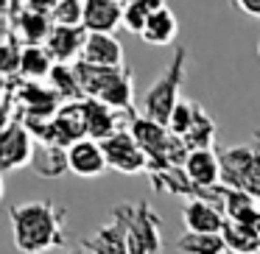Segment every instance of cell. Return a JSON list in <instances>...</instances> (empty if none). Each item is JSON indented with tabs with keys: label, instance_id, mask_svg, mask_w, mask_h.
Listing matches in <instances>:
<instances>
[{
	"label": "cell",
	"instance_id": "obj_1",
	"mask_svg": "<svg viewBox=\"0 0 260 254\" xmlns=\"http://www.w3.org/2000/svg\"><path fill=\"white\" fill-rule=\"evenodd\" d=\"M9 221H12L14 246L23 254H48L53 248L64 246L68 209L59 207L53 198L12 204L9 207Z\"/></svg>",
	"mask_w": 260,
	"mask_h": 254
},
{
	"label": "cell",
	"instance_id": "obj_2",
	"mask_svg": "<svg viewBox=\"0 0 260 254\" xmlns=\"http://www.w3.org/2000/svg\"><path fill=\"white\" fill-rule=\"evenodd\" d=\"M185 73H187V48H176L174 56H171L165 73L154 81L151 87L143 95V115L148 120H157V123L168 126L174 109L179 106V90L185 84Z\"/></svg>",
	"mask_w": 260,
	"mask_h": 254
},
{
	"label": "cell",
	"instance_id": "obj_3",
	"mask_svg": "<svg viewBox=\"0 0 260 254\" xmlns=\"http://www.w3.org/2000/svg\"><path fill=\"white\" fill-rule=\"evenodd\" d=\"M221 159V185L232 190L249 193L260 201V131H254L246 146L218 148Z\"/></svg>",
	"mask_w": 260,
	"mask_h": 254
},
{
	"label": "cell",
	"instance_id": "obj_4",
	"mask_svg": "<svg viewBox=\"0 0 260 254\" xmlns=\"http://www.w3.org/2000/svg\"><path fill=\"white\" fill-rule=\"evenodd\" d=\"M53 6L56 3H40V0L6 3L3 6V23L9 31L17 34V40L25 48H40L48 42L53 31Z\"/></svg>",
	"mask_w": 260,
	"mask_h": 254
},
{
	"label": "cell",
	"instance_id": "obj_5",
	"mask_svg": "<svg viewBox=\"0 0 260 254\" xmlns=\"http://www.w3.org/2000/svg\"><path fill=\"white\" fill-rule=\"evenodd\" d=\"M126 207V229H129V254H159L162 251V215H157L148 201Z\"/></svg>",
	"mask_w": 260,
	"mask_h": 254
},
{
	"label": "cell",
	"instance_id": "obj_6",
	"mask_svg": "<svg viewBox=\"0 0 260 254\" xmlns=\"http://www.w3.org/2000/svg\"><path fill=\"white\" fill-rule=\"evenodd\" d=\"M34 151H37V140L25 123L12 120V123L3 126V131H0V170L3 173H12L17 168L31 165Z\"/></svg>",
	"mask_w": 260,
	"mask_h": 254
},
{
	"label": "cell",
	"instance_id": "obj_7",
	"mask_svg": "<svg viewBox=\"0 0 260 254\" xmlns=\"http://www.w3.org/2000/svg\"><path fill=\"white\" fill-rule=\"evenodd\" d=\"M81 248L87 254H129V229H126V207H118L109 212V221L98 226L92 235L81 237Z\"/></svg>",
	"mask_w": 260,
	"mask_h": 254
},
{
	"label": "cell",
	"instance_id": "obj_8",
	"mask_svg": "<svg viewBox=\"0 0 260 254\" xmlns=\"http://www.w3.org/2000/svg\"><path fill=\"white\" fill-rule=\"evenodd\" d=\"M104 157H107V165L118 173H148V157L137 140L132 137V131L120 129L118 134H112L109 140L101 142Z\"/></svg>",
	"mask_w": 260,
	"mask_h": 254
},
{
	"label": "cell",
	"instance_id": "obj_9",
	"mask_svg": "<svg viewBox=\"0 0 260 254\" xmlns=\"http://www.w3.org/2000/svg\"><path fill=\"white\" fill-rule=\"evenodd\" d=\"M87 28L79 25V28H68V25H53L51 37H48L45 48L48 53L53 56L56 64H76L84 53V45H87Z\"/></svg>",
	"mask_w": 260,
	"mask_h": 254
},
{
	"label": "cell",
	"instance_id": "obj_10",
	"mask_svg": "<svg viewBox=\"0 0 260 254\" xmlns=\"http://www.w3.org/2000/svg\"><path fill=\"white\" fill-rule=\"evenodd\" d=\"M68 162H70V173L81 176V179H98L109 168L101 142L90 140V137L68 148Z\"/></svg>",
	"mask_w": 260,
	"mask_h": 254
},
{
	"label": "cell",
	"instance_id": "obj_11",
	"mask_svg": "<svg viewBox=\"0 0 260 254\" xmlns=\"http://www.w3.org/2000/svg\"><path fill=\"white\" fill-rule=\"evenodd\" d=\"M182 224L193 235H221L226 226V215L221 207L207 201H187L182 209Z\"/></svg>",
	"mask_w": 260,
	"mask_h": 254
},
{
	"label": "cell",
	"instance_id": "obj_12",
	"mask_svg": "<svg viewBox=\"0 0 260 254\" xmlns=\"http://www.w3.org/2000/svg\"><path fill=\"white\" fill-rule=\"evenodd\" d=\"M81 62L92 64V67H109V70L126 67L123 45L118 42L115 34H90L87 37V45H84V53H81Z\"/></svg>",
	"mask_w": 260,
	"mask_h": 254
},
{
	"label": "cell",
	"instance_id": "obj_13",
	"mask_svg": "<svg viewBox=\"0 0 260 254\" xmlns=\"http://www.w3.org/2000/svg\"><path fill=\"white\" fill-rule=\"evenodd\" d=\"M118 25H123V3H118V0H84L87 34H115Z\"/></svg>",
	"mask_w": 260,
	"mask_h": 254
},
{
	"label": "cell",
	"instance_id": "obj_14",
	"mask_svg": "<svg viewBox=\"0 0 260 254\" xmlns=\"http://www.w3.org/2000/svg\"><path fill=\"white\" fill-rule=\"evenodd\" d=\"M185 176L202 190L221 187V159L218 151H190L185 162Z\"/></svg>",
	"mask_w": 260,
	"mask_h": 254
},
{
	"label": "cell",
	"instance_id": "obj_15",
	"mask_svg": "<svg viewBox=\"0 0 260 254\" xmlns=\"http://www.w3.org/2000/svg\"><path fill=\"white\" fill-rule=\"evenodd\" d=\"M84 115H87V134H90V140L104 142L120 131V112L109 109L107 103L95 101V98L84 101Z\"/></svg>",
	"mask_w": 260,
	"mask_h": 254
},
{
	"label": "cell",
	"instance_id": "obj_16",
	"mask_svg": "<svg viewBox=\"0 0 260 254\" xmlns=\"http://www.w3.org/2000/svg\"><path fill=\"white\" fill-rule=\"evenodd\" d=\"M221 212H224L226 221H232V224L252 226L254 218H257V212H260V201L252 198L249 193H241V190H232V187L221 185Z\"/></svg>",
	"mask_w": 260,
	"mask_h": 254
},
{
	"label": "cell",
	"instance_id": "obj_17",
	"mask_svg": "<svg viewBox=\"0 0 260 254\" xmlns=\"http://www.w3.org/2000/svg\"><path fill=\"white\" fill-rule=\"evenodd\" d=\"M31 170L42 179H59L70 170L68 162V148L51 146V142H37L34 159H31Z\"/></svg>",
	"mask_w": 260,
	"mask_h": 254
},
{
	"label": "cell",
	"instance_id": "obj_18",
	"mask_svg": "<svg viewBox=\"0 0 260 254\" xmlns=\"http://www.w3.org/2000/svg\"><path fill=\"white\" fill-rule=\"evenodd\" d=\"M176 31H179L176 14L171 12L168 6H162V9H157V12L151 14L146 31H143V40H146L148 45H154V48H165V45H171V42L176 40Z\"/></svg>",
	"mask_w": 260,
	"mask_h": 254
},
{
	"label": "cell",
	"instance_id": "obj_19",
	"mask_svg": "<svg viewBox=\"0 0 260 254\" xmlns=\"http://www.w3.org/2000/svg\"><path fill=\"white\" fill-rule=\"evenodd\" d=\"M53 67V56L48 53L45 45L40 48H23V62H20V76L17 79L23 81H42V79H51Z\"/></svg>",
	"mask_w": 260,
	"mask_h": 254
},
{
	"label": "cell",
	"instance_id": "obj_20",
	"mask_svg": "<svg viewBox=\"0 0 260 254\" xmlns=\"http://www.w3.org/2000/svg\"><path fill=\"white\" fill-rule=\"evenodd\" d=\"M215 131H218L215 129V120L210 118V115L204 112V106L199 103L196 118H193V126H190V131L182 137V142L187 146V151H213Z\"/></svg>",
	"mask_w": 260,
	"mask_h": 254
},
{
	"label": "cell",
	"instance_id": "obj_21",
	"mask_svg": "<svg viewBox=\"0 0 260 254\" xmlns=\"http://www.w3.org/2000/svg\"><path fill=\"white\" fill-rule=\"evenodd\" d=\"M221 237H224L230 254H257L260 251V235H257V229H254V226L232 224V221H226Z\"/></svg>",
	"mask_w": 260,
	"mask_h": 254
},
{
	"label": "cell",
	"instance_id": "obj_22",
	"mask_svg": "<svg viewBox=\"0 0 260 254\" xmlns=\"http://www.w3.org/2000/svg\"><path fill=\"white\" fill-rule=\"evenodd\" d=\"M48 87H51V90L56 92L64 103L87 101L84 90H81V84H79V76H76V70H73V64H56L53 73H51V79H48Z\"/></svg>",
	"mask_w": 260,
	"mask_h": 254
},
{
	"label": "cell",
	"instance_id": "obj_23",
	"mask_svg": "<svg viewBox=\"0 0 260 254\" xmlns=\"http://www.w3.org/2000/svg\"><path fill=\"white\" fill-rule=\"evenodd\" d=\"M162 6H165L162 0H129V3H123V25H126V31L143 37V31H146L151 14L157 12V9H162Z\"/></svg>",
	"mask_w": 260,
	"mask_h": 254
},
{
	"label": "cell",
	"instance_id": "obj_24",
	"mask_svg": "<svg viewBox=\"0 0 260 254\" xmlns=\"http://www.w3.org/2000/svg\"><path fill=\"white\" fill-rule=\"evenodd\" d=\"M176 251H182V254H230V248H226L221 235H193V232H185L176 240Z\"/></svg>",
	"mask_w": 260,
	"mask_h": 254
},
{
	"label": "cell",
	"instance_id": "obj_25",
	"mask_svg": "<svg viewBox=\"0 0 260 254\" xmlns=\"http://www.w3.org/2000/svg\"><path fill=\"white\" fill-rule=\"evenodd\" d=\"M53 25H68V28L84 25V0H56Z\"/></svg>",
	"mask_w": 260,
	"mask_h": 254
},
{
	"label": "cell",
	"instance_id": "obj_26",
	"mask_svg": "<svg viewBox=\"0 0 260 254\" xmlns=\"http://www.w3.org/2000/svg\"><path fill=\"white\" fill-rule=\"evenodd\" d=\"M196 109H199V103L196 101H179V106L174 109V115H171V120H168V129H171V134H176L182 140V137L190 131V126H193V118H196Z\"/></svg>",
	"mask_w": 260,
	"mask_h": 254
},
{
	"label": "cell",
	"instance_id": "obj_27",
	"mask_svg": "<svg viewBox=\"0 0 260 254\" xmlns=\"http://www.w3.org/2000/svg\"><path fill=\"white\" fill-rule=\"evenodd\" d=\"M235 6L249 17H260V0H235Z\"/></svg>",
	"mask_w": 260,
	"mask_h": 254
},
{
	"label": "cell",
	"instance_id": "obj_28",
	"mask_svg": "<svg viewBox=\"0 0 260 254\" xmlns=\"http://www.w3.org/2000/svg\"><path fill=\"white\" fill-rule=\"evenodd\" d=\"M252 226L257 229V235H260V212H257V218H254V224H252Z\"/></svg>",
	"mask_w": 260,
	"mask_h": 254
},
{
	"label": "cell",
	"instance_id": "obj_29",
	"mask_svg": "<svg viewBox=\"0 0 260 254\" xmlns=\"http://www.w3.org/2000/svg\"><path fill=\"white\" fill-rule=\"evenodd\" d=\"M68 254H87L84 248H73V251H68Z\"/></svg>",
	"mask_w": 260,
	"mask_h": 254
},
{
	"label": "cell",
	"instance_id": "obj_30",
	"mask_svg": "<svg viewBox=\"0 0 260 254\" xmlns=\"http://www.w3.org/2000/svg\"><path fill=\"white\" fill-rule=\"evenodd\" d=\"M257 56H260V42H257Z\"/></svg>",
	"mask_w": 260,
	"mask_h": 254
},
{
	"label": "cell",
	"instance_id": "obj_31",
	"mask_svg": "<svg viewBox=\"0 0 260 254\" xmlns=\"http://www.w3.org/2000/svg\"><path fill=\"white\" fill-rule=\"evenodd\" d=\"M257 254H260V251H257Z\"/></svg>",
	"mask_w": 260,
	"mask_h": 254
}]
</instances>
